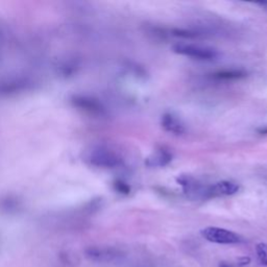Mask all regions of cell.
<instances>
[{"instance_id": "1", "label": "cell", "mask_w": 267, "mask_h": 267, "mask_svg": "<svg viewBox=\"0 0 267 267\" xmlns=\"http://www.w3.org/2000/svg\"><path fill=\"white\" fill-rule=\"evenodd\" d=\"M200 234L206 240L218 244H236L242 241L238 234L216 227L205 228L200 231Z\"/></svg>"}, {"instance_id": "2", "label": "cell", "mask_w": 267, "mask_h": 267, "mask_svg": "<svg viewBox=\"0 0 267 267\" xmlns=\"http://www.w3.org/2000/svg\"><path fill=\"white\" fill-rule=\"evenodd\" d=\"M172 49L177 54L186 55V57L205 61L214 60L218 55L216 50L212 48L203 47L198 45H191V44H176Z\"/></svg>"}, {"instance_id": "3", "label": "cell", "mask_w": 267, "mask_h": 267, "mask_svg": "<svg viewBox=\"0 0 267 267\" xmlns=\"http://www.w3.org/2000/svg\"><path fill=\"white\" fill-rule=\"evenodd\" d=\"M176 182L182 186L185 194L191 198H208V187L200 185L190 175H180L176 177Z\"/></svg>"}, {"instance_id": "4", "label": "cell", "mask_w": 267, "mask_h": 267, "mask_svg": "<svg viewBox=\"0 0 267 267\" xmlns=\"http://www.w3.org/2000/svg\"><path fill=\"white\" fill-rule=\"evenodd\" d=\"M239 191V186L236 183L221 181L208 187V197L229 196Z\"/></svg>"}, {"instance_id": "5", "label": "cell", "mask_w": 267, "mask_h": 267, "mask_svg": "<svg viewBox=\"0 0 267 267\" xmlns=\"http://www.w3.org/2000/svg\"><path fill=\"white\" fill-rule=\"evenodd\" d=\"M161 126L166 132L175 134V135H182L186 131L183 122L171 113H166L162 116Z\"/></svg>"}, {"instance_id": "6", "label": "cell", "mask_w": 267, "mask_h": 267, "mask_svg": "<svg viewBox=\"0 0 267 267\" xmlns=\"http://www.w3.org/2000/svg\"><path fill=\"white\" fill-rule=\"evenodd\" d=\"M172 160L171 153L164 148L158 149L146 159L145 164L149 167H164Z\"/></svg>"}, {"instance_id": "7", "label": "cell", "mask_w": 267, "mask_h": 267, "mask_svg": "<svg viewBox=\"0 0 267 267\" xmlns=\"http://www.w3.org/2000/svg\"><path fill=\"white\" fill-rule=\"evenodd\" d=\"M247 76V72L243 70H222L213 74V77L219 81H234L240 80Z\"/></svg>"}, {"instance_id": "8", "label": "cell", "mask_w": 267, "mask_h": 267, "mask_svg": "<svg viewBox=\"0 0 267 267\" xmlns=\"http://www.w3.org/2000/svg\"><path fill=\"white\" fill-rule=\"evenodd\" d=\"M256 252H257L258 260L262 265L267 266V244L259 243L256 247Z\"/></svg>"}, {"instance_id": "9", "label": "cell", "mask_w": 267, "mask_h": 267, "mask_svg": "<svg viewBox=\"0 0 267 267\" xmlns=\"http://www.w3.org/2000/svg\"><path fill=\"white\" fill-rule=\"evenodd\" d=\"M114 187H115V190L121 194H125V195H128L130 194L131 192V187L122 181H116L114 183Z\"/></svg>"}, {"instance_id": "10", "label": "cell", "mask_w": 267, "mask_h": 267, "mask_svg": "<svg viewBox=\"0 0 267 267\" xmlns=\"http://www.w3.org/2000/svg\"><path fill=\"white\" fill-rule=\"evenodd\" d=\"M174 36H177V37H184V38H191V37H196L197 35L194 32H190V31H187V30H180V29H176L173 31Z\"/></svg>"}, {"instance_id": "11", "label": "cell", "mask_w": 267, "mask_h": 267, "mask_svg": "<svg viewBox=\"0 0 267 267\" xmlns=\"http://www.w3.org/2000/svg\"><path fill=\"white\" fill-rule=\"evenodd\" d=\"M238 265L239 266H247V265H249L250 263H251V258L250 257H240L238 260Z\"/></svg>"}, {"instance_id": "12", "label": "cell", "mask_w": 267, "mask_h": 267, "mask_svg": "<svg viewBox=\"0 0 267 267\" xmlns=\"http://www.w3.org/2000/svg\"><path fill=\"white\" fill-rule=\"evenodd\" d=\"M258 133H259V134H262V135H267V127L258 129Z\"/></svg>"}, {"instance_id": "13", "label": "cell", "mask_w": 267, "mask_h": 267, "mask_svg": "<svg viewBox=\"0 0 267 267\" xmlns=\"http://www.w3.org/2000/svg\"><path fill=\"white\" fill-rule=\"evenodd\" d=\"M219 267H233V266L230 265V264H228L227 262H221V263L219 264Z\"/></svg>"}]
</instances>
